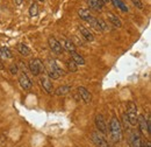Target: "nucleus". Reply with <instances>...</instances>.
Masks as SVG:
<instances>
[{"label": "nucleus", "instance_id": "nucleus-7", "mask_svg": "<svg viewBox=\"0 0 151 147\" xmlns=\"http://www.w3.org/2000/svg\"><path fill=\"white\" fill-rule=\"evenodd\" d=\"M40 83H41L42 88L44 89V91L47 92V93H52L54 92L52 82L50 81V78L48 76H41L40 77Z\"/></svg>", "mask_w": 151, "mask_h": 147}, {"label": "nucleus", "instance_id": "nucleus-10", "mask_svg": "<svg viewBox=\"0 0 151 147\" xmlns=\"http://www.w3.org/2000/svg\"><path fill=\"white\" fill-rule=\"evenodd\" d=\"M95 126H96V129L99 130V132H101L104 134L107 132L106 122H105V119H104V117L101 114H96V117H95Z\"/></svg>", "mask_w": 151, "mask_h": 147}, {"label": "nucleus", "instance_id": "nucleus-8", "mask_svg": "<svg viewBox=\"0 0 151 147\" xmlns=\"http://www.w3.org/2000/svg\"><path fill=\"white\" fill-rule=\"evenodd\" d=\"M19 83H20V85H21V88H22V89H24V90H30V89H32V87H33L32 81L29 79V77H28L24 73L20 74Z\"/></svg>", "mask_w": 151, "mask_h": 147}, {"label": "nucleus", "instance_id": "nucleus-15", "mask_svg": "<svg viewBox=\"0 0 151 147\" xmlns=\"http://www.w3.org/2000/svg\"><path fill=\"white\" fill-rule=\"evenodd\" d=\"M130 141H132V147H143V140L141 139V137L137 133H132Z\"/></svg>", "mask_w": 151, "mask_h": 147}, {"label": "nucleus", "instance_id": "nucleus-23", "mask_svg": "<svg viewBox=\"0 0 151 147\" xmlns=\"http://www.w3.org/2000/svg\"><path fill=\"white\" fill-rule=\"evenodd\" d=\"M66 64H68V68H69V70H70L71 73H77V70H78V65L76 64L72 60H69Z\"/></svg>", "mask_w": 151, "mask_h": 147}, {"label": "nucleus", "instance_id": "nucleus-25", "mask_svg": "<svg viewBox=\"0 0 151 147\" xmlns=\"http://www.w3.org/2000/svg\"><path fill=\"white\" fill-rule=\"evenodd\" d=\"M127 110L129 112H137V106L136 104L132 102V100H129L128 104H127Z\"/></svg>", "mask_w": 151, "mask_h": 147}, {"label": "nucleus", "instance_id": "nucleus-29", "mask_svg": "<svg viewBox=\"0 0 151 147\" xmlns=\"http://www.w3.org/2000/svg\"><path fill=\"white\" fill-rule=\"evenodd\" d=\"M0 58H6V56H5V54H4L2 48H0Z\"/></svg>", "mask_w": 151, "mask_h": 147}, {"label": "nucleus", "instance_id": "nucleus-22", "mask_svg": "<svg viewBox=\"0 0 151 147\" xmlns=\"http://www.w3.org/2000/svg\"><path fill=\"white\" fill-rule=\"evenodd\" d=\"M38 14V6L36 2H33L29 7V15L30 17H37Z\"/></svg>", "mask_w": 151, "mask_h": 147}, {"label": "nucleus", "instance_id": "nucleus-20", "mask_svg": "<svg viewBox=\"0 0 151 147\" xmlns=\"http://www.w3.org/2000/svg\"><path fill=\"white\" fill-rule=\"evenodd\" d=\"M107 17H108V20L113 23L115 27H121V26H122L121 20L117 18L115 14H113V13H108V14H107Z\"/></svg>", "mask_w": 151, "mask_h": 147}, {"label": "nucleus", "instance_id": "nucleus-5", "mask_svg": "<svg viewBox=\"0 0 151 147\" xmlns=\"http://www.w3.org/2000/svg\"><path fill=\"white\" fill-rule=\"evenodd\" d=\"M48 44H49L50 49H51L56 55H62V54H63L64 49H63L62 44L59 43V41L57 40L56 37H54V36L49 37V39H48Z\"/></svg>", "mask_w": 151, "mask_h": 147}, {"label": "nucleus", "instance_id": "nucleus-28", "mask_svg": "<svg viewBox=\"0 0 151 147\" xmlns=\"http://www.w3.org/2000/svg\"><path fill=\"white\" fill-rule=\"evenodd\" d=\"M2 50H4V54L6 56V58H11L12 57V53H11V50L8 48H2Z\"/></svg>", "mask_w": 151, "mask_h": 147}, {"label": "nucleus", "instance_id": "nucleus-19", "mask_svg": "<svg viewBox=\"0 0 151 147\" xmlns=\"http://www.w3.org/2000/svg\"><path fill=\"white\" fill-rule=\"evenodd\" d=\"M18 52H19L22 56L30 55V49H29L28 46L24 44V43H19V44H18Z\"/></svg>", "mask_w": 151, "mask_h": 147}, {"label": "nucleus", "instance_id": "nucleus-12", "mask_svg": "<svg viewBox=\"0 0 151 147\" xmlns=\"http://www.w3.org/2000/svg\"><path fill=\"white\" fill-rule=\"evenodd\" d=\"M79 32H80V34L83 35V37H84L86 41L92 42V41L94 40L93 34H92V33L90 32V29H87L86 27H84V26H79Z\"/></svg>", "mask_w": 151, "mask_h": 147}, {"label": "nucleus", "instance_id": "nucleus-14", "mask_svg": "<svg viewBox=\"0 0 151 147\" xmlns=\"http://www.w3.org/2000/svg\"><path fill=\"white\" fill-rule=\"evenodd\" d=\"M137 125H139V129L143 133H148V126H147V119L143 114L137 116Z\"/></svg>", "mask_w": 151, "mask_h": 147}, {"label": "nucleus", "instance_id": "nucleus-27", "mask_svg": "<svg viewBox=\"0 0 151 147\" xmlns=\"http://www.w3.org/2000/svg\"><path fill=\"white\" fill-rule=\"evenodd\" d=\"M132 2L137 7V8H139V9L143 8V2H142L141 0H132Z\"/></svg>", "mask_w": 151, "mask_h": 147}, {"label": "nucleus", "instance_id": "nucleus-3", "mask_svg": "<svg viewBox=\"0 0 151 147\" xmlns=\"http://www.w3.org/2000/svg\"><path fill=\"white\" fill-rule=\"evenodd\" d=\"M78 15H79V18L83 19L84 21L88 22L93 28L99 31V27H98V19H95L94 17H92L91 13H90L87 9H84V8L79 9V11H78Z\"/></svg>", "mask_w": 151, "mask_h": 147}, {"label": "nucleus", "instance_id": "nucleus-24", "mask_svg": "<svg viewBox=\"0 0 151 147\" xmlns=\"http://www.w3.org/2000/svg\"><path fill=\"white\" fill-rule=\"evenodd\" d=\"M98 27H99V31H107L108 29L106 22L102 19H98Z\"/></svg>", "mask_w": 151, "mask_h": 147}, {"label": "nucleus", "instance_id": "nucleus-26", "mask_svg": "<svg viewBox=\"0 0 151 147\" xmlns=\"http://www.w3.org/2000/svg\"><path fill=\"white\" fill-rule=\"evenodd\" d=\"M18 67L15 65V64H11V67H9V73L12 74V75H17L18 74Z\"/></svg>", "mask_w": 151, "mask_h": 147}, {"label": "nucleus", "instance_id": "nucleus-13", "mask_svg": "<svg viewBox=\"0 0 151 147\" xmlns=\"http://www.w3.org/2000/svg\"><path fill=\"white\" fill-rule=\"evenodd\" d=\"M87 4L90 6V8L94 9L96 12H101L102 11L104 5H102V2L100 0H87Z\"/></svg>", "mask_w": 151, "mask_h": 147}, {"label": "nucleus", "instance_id": "nucleus-33", "mask_svg": "<svg viewBox=\"0 0 151 147\" xmlns=\"http://www.w3.org/2000/svg\"><path fill=\"white\" fill-rule=\"evenodd\" d=\"M40 1H44V0H40Z\"/></svg>", "mask_w": 151, "mask_h": 147}, {"label": "nucleus", "instance_id": "nucleus-4", "mask_svg": "<svg viewBox=\"0 0 151 147\" xmlns=\"http://www.w3.org/2000/svg\"><path fill=\"white\" fill-rule=\"evenodd\" d=\"M29 70L32 71V74L34 76H38L44 70V65L43 63L38 60V58H34L29 62Z\"/></svg>", "mask_w": 151, "mask_h": 147}, {"label": "nucleus", "instance_id": "nucleus-31", "mask_svg": "<svg viewBox=\"0 0 151 147\" xmlns=\"http://www.w3.org/2000/svg\"><path fill=\"white\" fill-rule=\"evenodd\" d=\"M22 1H23V0H15V4H17V5H21Z\"/></svg>", "mask_w": 151, "mask_h": 147}, {"label": "nucleus", "instance_id": "nucleus-2", "mask_svg": "<svg viewBox=\"0 0 151 147\" xmlns=\"http://www.w3.org/2000/svg\"><path fill=\"white\" fill-rule=\"evenodd\" d=\"M109 131H111L112 139H113L115 143L121 141V139H122V127H121V124H120L119 119H117L115 116L111 119V123H109Z\"/></svg>", "mask_w": 151, "mask_h": 147}, {"label": "nucleus", "instance_id": "nucleus-18", "mask_svg": "<svg viewBox=\"0 0 151 147\" xmlns=\"http://www.w3.org/2000/svg\"><path fill=\"white\" fill-rule=\"evenodd\" d=\"M137 112H129V111H127V120H128V123L132 125V126H136L137 125V114H136Z\"/></svg>", "mask_w": 151, "mask_h": 147}, {"label": "nucleus", "instance_id": "nucleus-6", "mask_svg": "<svg viewBox=\"0 0 151 147\" xmlns=\"http://www.w3.org/2000/svg\"><path fill=\"white\" fill-rule=\"evenodd\" d=\"M91 139H92V141H93L98 147H111L109 144L107 143V140H106L101 134H99V132H92Z\"/></svg>", "mask_w": 151, "mask_h": 147}, {"label": "nucleus", "instance_id": "nucleus-17", "mask_svg": "<svg viewBox=\"0 0 151 147\" xmlns=\"http://www.w3.org/2000/svg\"><path fill=\"white\" fill-rule=\"evenodd\" d=\"M70 91H71V87H70V85H62V87H59V88H57L56 89L55 95L60 97V96H65V95H68Z\"/></svg>", "mask_w": 151, "mask_h": 147}, {"label": "nucleus", "instance_id": "nucleus-1", "mask_svg": "<svg viewBox=\"0 0 151 147\" xmlns=\"http://www.w3.org/2000/svg\"><path fill=\"white\" fill-rule=\"evenodd\" d=\"M45 70L48 73L49 78H52V79H57V78L60 77V75H64V70L57 64L54 60H51V58L47 60Z\"/></svg>", "mask_w": 151, "mask_h": 147}, {"label": "nucleus", "instance_id": "nucleus-32", "mask_svg": "<svg viewBox=\"0 0 151 147\" xmlns=\"http://www.w3.org/2000/svg\"><path fill=\"white\" fill-rule=\"evenodd\" d=\"M100 1L102 2V5H105V4H107V2L109 1V0H100Z\"/></svg>", "mask_w": 151, "mask_h": 147}, {"label": "nucleus", "instance_id": "nucleus-11", "mask_svg": "<svg viewBox=\"0 0 151 147\" xmlns=\"http://www.w3.org/2000/svg\"><path fill=\"white\" fill-rule=\"evenodd\" d=\"M59 43L62 44L63 49H65V50H68V52H70V53H73V52H76V46H75V43H73L71 40H68V39H62V40L59 41Z\"/></svg>", "mask_w": 151, "mask_h": 147}, {"label": "nucleus", "instance_id": "nucleus-21", "mask_svg": "<svg viewBox=\"0 0 151 147\" xmlns=\"http://www.w3.org/2000/svg\"><path fill=\"white\" fill-rule=\"evenodd\" d=\"M112 2L114 4L115 7L120 8L122 12H128V7L126 6V4H124L122 0H112Z\"/></svg>", "mask_w": 151, "mask_h": 147}, {"label": "nucleus", "instance_id": "nucleus-16", "mask_svg": "<svg viewBox=\"0 0 151 147\" xmlns=\"http://www.w3.org/2000/svg\"><path fill=\"white\" fill-rule=\"evenodd\" d=\"M71 57H72L71 60L75 62L77 65H84V64H85V58L80 55V54H78L77 52L71 53Z\"/></svg>", "mask_w": 151, "mask_h": 147}, {"label": "nucleus", "instance_id": "nucleus-9", "mask_svg": "<svg viewBox=\"0 0 151 147\" xmlns=\"http://www.w3.org/2000/svg\"><path fill=\"white\" fill-rule=\"evenodd\" d=\"M77 92L79 93V96H80V98L85 102V103H91L92 102V95H91V92L88 91L86 88H84V87H78V89H77Z\"/></svg>", "mask_w": 151, "mask_h": 147}, {"label": "nucleus", "instance_id": "nucleus-30", "mask_svg": "<svg viewBox=\"0 0 151 147\" xmlns=\"http://www.w3.org/2000/svg\"><path fill=\"white\" fill-rule=\"evenodd\" d=\"M143 147H151L150 141H147V143H143Z\"/></svg>", "mask_w": 151, "mask_h": 147}]
</instances>
